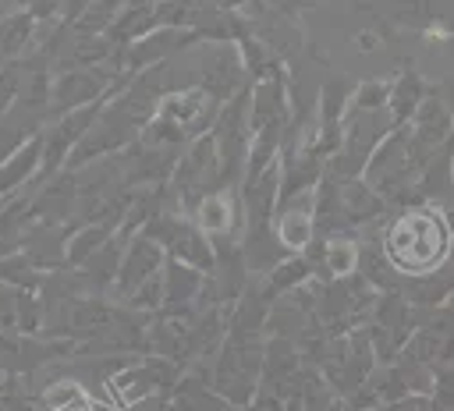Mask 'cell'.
I'll return each mask as SVG.
<instances>
[{
  "mask_svg": "<svg viewBox=\"0 0 454 411\" xmlns=\"http://www.w3.org/2000/svg\"><path fill=\"white\" fill-rule=\"evenodd\" d=\"M99 89H103V78H96V74H67V78L57 81V89H53V103H57V110H67L71 103L92 99Z\"/></svg>",
  "mask_w": 454,
  "mask_h": 411,
  "instance_id": "9c48e42d",
  "label": "cell"
},
{
  "mask_svg": "<svg viewBox=\"0 0 454 411\" xmlns=\"http://www.w3.org/2000/svg\"><path fill=\"white\" fill-rule=\"evenodd\" d=\"M28 32H32V18H28V14L4 21V25H0V57L18 53V50L28 43Z\"/></svg>",
  "mask_w": 454,
  "mask_h": 411,
  "instance_id": "5bb4252c",
  "label": "cell"
},
{
  "mask_svg": "<svg viewBox=\"0 0 454 411\" xmlns=\"http://www.w3.org/2000/svg\"><path fill=\"white\" fill-rule=\"evenodd\" d=\"M160 262H163V244L153 241V237H135L128 255L121 259V269H117V291L121 294H135L153 273H160Z\"/></svg>",
  "mask_w": 454,
  "mask_h": 411,
  "instance_id": "7a4b0ae2",
  "label": "cell"
},
{
  "mask_svg": "<svg viewBox=\"0 0 454 411\" xmlns=\"http://www.w3.org/2000/svg\"><path fill=\"white\" fill-rule=\"evenodd\" d=\"M110 230H114V223H92V227L78 230V234L67 241V262H85L89 255H96V252L106 244Z\"/></svg>",
  "mask_w": 454,
  "mask_h": 411,
  "instance_id": "30bf717a",
  "label": "cell"
},
{
  "mask_svg": "<svg viewBox=\"0 0 454 411\" xmlns=\"http://www.w3.org/2000/svg\"><path fill=\"white\" fill-rule=\"evenodd\" d=\"M355 43H358L362 50H372V46H376V35H372V32H358V35H355Z\"/></svg>",
  "mask_w": 454,
  "mask_h": 411,
  "instance_id": "d6986e66",
  "label": "cell"
},
{
  "mask_svg": "<svg viewBox=\"0 0 454 411\" xmlns=\"http://www.w3.org/2000/svg\"><path fill=\"white\" fill-rule=\"evenodd\" d=\"M92 276H99L103 273V280H110L117 269H121V241H106L99 252H96V259L85 266Z\"/></svg>",
  "mask_w": 454,
  "mask_h": 411,
  "instance_id": "9a60e30c",
  "label": "cell"
},
{
  "mask_svg": "<svg viewBox=\"0 0 454 411\" xmlns=\"http://www.w3.org/2000/svg\"><path fill=\"white\" fill-rule=\"evenodd\" d=\"M39 152H43V138H28L7 163H0V202L7 191H14L18 184H25L39 163Z\"/></svg>",
  "mask_w": 454,
  "mask_h": 411,
  "instance_id": "3957f363",
  "label": "cell"
},
{
  "mask_svg": "<svg viewBox=\"0 0 454 411\" xmlns=\"http://www.w3.org/2000/svg\"><path fill=\"white\" fill-rule=\"evenodd\" d=\"M18 85H21V78H18V71H14V67L0 71V113H4L7 106H11V99H14Z\"/></svg>",
  "mask_w": 454,
  "mask_h": 411,
  "instance_id": "ac0fdd59",
  "label": "cell"
},
{
  "mask_svg": "<svg viewBox=\"0 0 454 411\" xmlns=\"http://www.w3.org/2000/svg\"><path fill=\"white\" fill-rule=\"evenodd\" d=\"M163 280H167V305H184L188 298H195V291L202 287V276H199V269L195 266H188V262H181V259H170V266H167V273H163Z\"/></svg>",
  "mask_w": 454,
  "mask_h": 411,
  "instance_id": "52a82bcc",
  "label": "cell"
},
{
  "mask_svg": "<svg viewBox=\"0 0 454 411\" xmlns=\"http://www.w3.org/2000/svg\"><path fill=\"white\" fill-rule=\"evenodd\" d=\"M419 96H422V81L415 78V74H401L394 85H390V120H408V117H415V110L422 106L419 103Z\"/></svg>",
  "mask_w": 454,
  "mask_h": 411,
  "instance_id": "ba28073f",
  "label": "cell"
},
{
  "mask_svg": "<svg viewBox=\"0 0 454 411\" xmlns=\"http://www.w3.org/2000/svg\"><path fill=\"white\" fill-rule=\"evenodd\" d=\"M358 266V248L355 241H330L323 252V269L330 276H351Z\"/></svg>",
  "mask_w": 454,
  "mask_h": 411,
  "instance_id": "8fae6325",
  "label": "cell"
},
{
  "mask_svg": "<svg viewBox=\"0 0 454 411\" xmlns=\"http://www.w3.org/2000/svg\"><path fill=\"white\" fill-rule=\"evenodd\" d=\"M383 209V202L376 198V191L365 184V181H344L340 188V213L344 220H365V216H376Z\"/></svg>",
  "mask_w": 454,
  "mask_h": 411,
  "instance_id": "8992f818",
  "label": "cell"
},
{
  "mask_svg": "<svg viewBox=\"0 0 454 411\" xmlns=\"http://www.w3.org/2000/svg\"><path fill=\"white\" fill-rule=\"evenodd\" d=\"M0 276L11 280V283L32 287V262H28L25 255H18V259H0Z\"/></svg>",
  "mask_w": 454,
  "mask_h": 411,
  "instance_id": "e0dca14e",
  "label": "cell"
},
{
  "mask_svg": "<svg viewBox=\"0 0 454 411\" xmlns=\"http://www.w3.org/2000/svg\"><path fill=\"white\" fill-rule=\"evenodd\" d=\"M167 298V280H163V273H153L135 294H131V305L135 308H153V305H160Z\"/></svg>",
  "mask_w": 454,
  "mask_h": 411,
  "instance_id": "2e32d148",
  "label": "cell"
},
{
  "mask_svg": "<svg viewBox=\"0 0 454 411\" xmlns=\"http://www.w3.org/2000/svg\"><path fill=\"white\" fill-rule=\"evenodd\" d=\"M387 259L404 273H429L443 262L450 248V227L433 209H411L401 213L387 227Z\"/></svg>",
  "mask_w": 454,
  "mask_h": 411,
  "instance_id": "6da1fadb",
  "label": "cell"
},
{
  "mask_svg": "<svg viewBox=\"0 0 454 411\" xmlns=\"http://www.w3.org/2000/svg\"><path fill=\"white\" fill-rule=\"evenodd\" d=\"M305 276H309V262H305V259H287V262H280V266L270 273L266 298H270V294H280V291H287V287H298Z\"/></svg>",
  "mask_w": 454,
  "mask_h": 411,
  "instance_id": "4fadbf2b",
  "label": "cell"
},
{
  "mask_svg": "<svg viewBox=\"0 0 454 411\" xmlns=\"http://www.w3.org/2000/svg\"><path fill=\"white\" fill-rule=\"evenodd\" d=\"M390 103V85L387 81H362L355 85V96H351V106L358 113H376Z\"/></svg>",
  "mask_w": 454,
  "mask_h": 411,
  "instance_id": "7c38bea8",
  "label": "cell"
},
{
  "mask_svg": "<svg viewBox=\"0 0 454 411\" xmlns=\"http://www.w3.org/2000/svg\"><path fill=\"white\" fill-rule=\"evenodd\" d=\"M195 220H199V227L206 230V234H223V230H231L234 227V198L231 195H223V191H213V195H206L202 202H199V209H195Z\"/></svg>",
  "mask_w": 454,
  "mask_h": 411,
  "instance_id": "277c9868",
  "label": "cell"
},
{
  "mask_svg": "<svg viewBox=\"0 0 454 411\" xmlns=\"http://www.w3.org/2000/svg\"><path fill=\"white\" fill-rule=\"evenodd\" d=\"M284 252H287V248L280 244V237L270 234L262 223H255V230H252L248 241H245V259H248L252 269H277L280 259H284Z\"/></svg>",
  "mask_w": 454,
  "mask_h": 411,
  "instance_id": "5b68a950",
  "label": "cell"
}]
</instances>
